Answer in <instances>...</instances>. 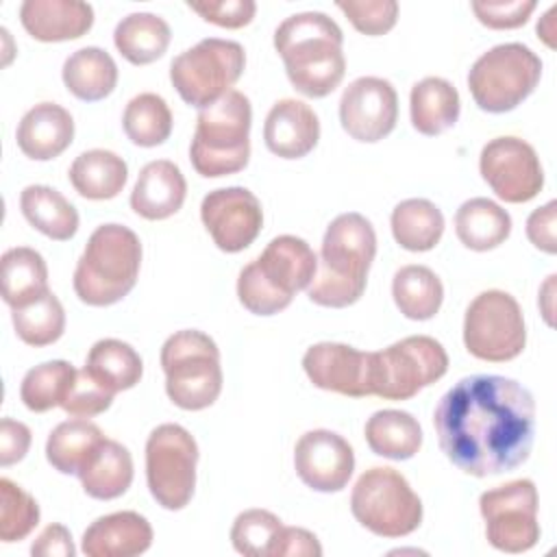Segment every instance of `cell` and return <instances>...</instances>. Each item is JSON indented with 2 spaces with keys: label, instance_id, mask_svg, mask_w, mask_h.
Here are the masks:
<instances>
[{
  "label": "cell",
  "instance_id": "4316f807",
  "mask_svg": "<svg viewBox=\"0 0 557 557\" xmlns=\"http://www.w3.org/2000/svg\"><path fill=\"white\" fill-rule=\"evenodd\" d=\"M72 187L89 200H109L115 198L128 178L126 161L104 148H94L81 152L70 165Z\"/></svg>",
  "mask_w": 557,
  "mask_h": 557
},
{
  "label": "cell",
  "instance_id": "ab89813d",
  "mask_svg": "<svg viewBox=\"0 0 557 557\" xmlns=\"http://www.w3.org/2000/svg\"><path fill=\"white\" fill-rule=\"evenodd\" d=\"M17 337L35 348L54 344L65 331V311L61 300L48 289L33 302L11 309Z\"/></svg>",
  "mask_w": 557,
  "mask_h": 557
},
{
  "label": "cell",
  "instance_id": "8992f818",
  "mask_svg": "<svg viewBox=\"0 0 557 557\" xmlns=\"http://www.w3.org/2000/svg\"><path fill=\"white\" fill-rule=\"evenodd\" d=\"M250 100L237 89L200 109L189 146L194 170L207 178L244 170L250 157Z\"/></svg>",
  "mask_w": 557,
  "mask_h": 557
},
{
  "label": "cell",
  "instance_id": "b9f144b4",
  "mask_svg": "<svg viewBox=\"0 0 557 557\" xmlns=\"http://www.w3.org/2000/svg\"><path fill=\"white\" fill-rule=\"evenodd\" d=\"M39 524V505L17 483L0 479V540L20 542Z\"/></svg>",
  "mask_w": 557,
  "mask_h": 557
},
{
  "label": "cell",
  "instance_id": "484cf974",
  "mask_svg": "<svg viewBox=\"0 0 557 557\" xmlns=\"http://www.w3.org/2000/svg\"><path fill=\"white\" fill-rule=\"evenodd\" d=\"M459 94L446 78L426 76L411 87V124L422 135H440L459 120Z\"/></svg>",
  "mask_w": 557,
  "mask_h": 557
},
{
  "label": "cell",
  "instance_id": "7a4b0ae2",
  "mask_svg": "<svg viewBox=\"0 0 557 557\" xmlns=\"http://www.w3.org/2000/svg\"><path fill=\"white\" fill-rule=\"evenodd\" d=\"M342 28L322 11L285 17L274 30V48L296 91L309 98L329 96L346 74Z\"/></svg>",
  "mask_w": 557,
  "mask_h": 557
},
{
  "label": "cell",
  "instance_id": "e575fe53",
  "mask_svg": "<svg viewBox=\"0 0 557 557\" xmlns=\"http://www.w3.org/2000/svg\"><path fill=\"white\" fill-rule=\"evenodd\" d=\"M85 370L109 392L117 394L124 389H131L139 383L141 372H144V363L139 352L122 342V339H98L89 352H87V361H85Z\"/></svg>",
  "mask_w": 557,
  "mask_h": 557
},
{
  "label": "cell",
  "instance_id": "52a82bcc",
  "mask_svg": "<svg viewBox=\"0 0 557 557\" xmlns=\"http://www.w3.org/2000/svg\"><path fill=\"white\" fill-rule=\"evenodd\" d=\"M161 368L165 392L181 409H207L222 392L220 350L202 331L185 329L170 335L161 346Z\"/></svg>",
  "mask_w": 557,
  "mask_h": 557
},
{
  "label": "cell",
  "instance_id": "7c38bea8",
  "mask_svg": "<svg viewBox=\"0 0 557 557\" xmlns=\"http://www.w3.org/2000/svg\"><path fill=\"white\" fill-rule=\"evenodd\" d=\"M198 444L181 424H159L146 440V481L152 498L170 511L183 509L196 487Z\"/></svg>",
  "mask_w": 557,
  "mask_h": 557
},
{
  "label": "cell",
  "instance_id": "ba28073f",
  "mask_svg": "<svg viewBox=\"0 0 557 557\" xmlns=\"http://www.w3.org/2000/svg\"><path fill=\"white\" fill-rule=\"evenodd\" d=\"M355 520L381 537H405L422 522V500L394 468L366 470L350 494Z\"/></svg>",
  "mask_w": 557,
  "mask_h": 557
},
{
  "label": "cell",
  "instance_id": "836d02e7",
  "mask_svg": "<svg viewBox=\"0 0 557 557\" xmlns=\"http://www.w3.org/2000/svg\"><path fill=\"white\" fill-rule=\"evenodd\" d=\"M104 435L87 418H72L52 429L46 442V459L61 474H78Z\"/></svg>",
  "mask_w": 557,
  "mask_h": 557
},
{
  "label": "cell",
  "instance_id": "7bdbcfd3",
  "mask_svg": "<svg viewBox=\"0 0 557 557\" xmlns=\"http://www.w3.org/2000/svg\"><path fill=\"white\" fill-rule=\"evenodd\" d=\"M337 9L346 13L359 33L370 37L392 30L398 20L396 0H339Z\"/></svg>",
  "mask_w": 557,
  "mask_h": 557
},
{
  "label": "cell",
  "instance_id": "d6a6232c",
  "mask_svg": "<svg viewBox=\"0 0 557 557\" xmlns=\"http://www.w3.org/2000/svg\"><path fill=\"white\" fill-rule=\"evenodd\" d=\"M370 450L387 459H411L422 446L418 420L400 409H381L372 413L363 429Z\"/></svg>",
  "mask_w": 557,
  "mask_h": 557
},
{
  "label": "cell",
  "instance_id": "1f68e13d",
  "mask_svg": "<svg viewBox=\"0 0 557 557\" xmlns=\"http://www.w3.org/2000/svg\"><path fill=\"white\" fill-rule=\"evenodd\" d=\"M2 298L11 309L24 307L48 292V268L44 257L28 248H9L0 259Z\"/></svg>",
  "mask_w": 557,
  "mask_h": 557
},
{
  "label": "cell",
  "instance_id": "9a60e30c",
  "mask_svg": "<svg viewBox=\"0 0 557 557\" xmlns=\"http://www.w3.org/2000/svg\"><path fill=\"white\" fill-rule=\"evenodd\" d=\"M479 170L505 202H529L544 187V170L533 146L520 137H494L481 150Z\"/></svg>",
  "mask_w": 557,
  "mask_h": 557
},
{
  "label": "cell",
  "instance_id": "cb8c5ba5",
  "mask_svg": "<svg viewBox=\"0 0 557 557\" xmlns=\"http://www.w3.org/2000/svg\"><path fill=\"white\" fill-rule=\"evenodd\" d=\"M20 150L35 161L59 157L74 139L70 111L54 102H39L24 113L15 133Z\"/></svg>",
  "mask_w": 557,
  "mask_h": 557
},
{
  "label": "cell",
  "instance_id": "ffe728a7",
  "mask_svg": "<svg viewBox=\"0 0 557 557\" xmlns=\"http://www.w3.org/2000/svg\"><path fill=\"white\" fill-rule=\"evenodd\" d=\"M263 139L272 154L281 159H300L309 154L320 139L318 115L307 102L283 98L268 111Z\"/></svg>",
  "mask_w": 557,
  "mask_h": 557
},
{
  "label": "cell",
  "instance_id": "816d5d0a",
  "mask_svg": "<svg viewBox=\"0 0 557 557\" xmlns=\"http://www.w3.org/2000/svg\"><path fill=\"white\" fill-rule=\"evenodd\" d=\"M555 13H557V7L553 4L544 17L537 22V35L542 37V41L548 46V48H555Z\"/></svg>",
  "mask_w": 557,
  "mask_h": 557
},
{
  "label": "cell",
  "instance_id": "f6af8a7d",
  "mask_svg": "<svg viewBox=\"0 0 557 557\" xmlns=\"http://www.w3.org/2000/svg\"><path fill=\"white\" fill-rule=\"evenodd\" d=\"M470 7L476 20L487 28L507 30L527 24L535 0H474Z\"/></svg>",
  "mask_w": 557,
  "mask_h": 557
},
{
  "label": "cell",
  "instance_id": "7dc6e473",
  "mask_svg": "<svg viewBox=\"0 0 557 557\" xmlns=\"http://www.w3.org/2000/svg\"><path fill=\"white\" fill-rule=\"evenodd\" d=\"M555 222H557V200H548L544 207L535 209L527 220L529 242L535 248H540L542 252H548V255L557 252Z\"/></svg>",
  "mask_w": 557,
  "mask_h": 557
},
{
  "label": "cell",
  "instance_id": "5bb4252c",
  "mask_svg": "<svg viewBox=\"0 0 557 557\" xmlns=\"http://www.w3.org/2000/svg\"><path fill=\"white\" fill-rule=\"evenodd\" d=\"M537 487L531 479H516L479 498L487 542L503 553H527L540 540Z\"/></svg>",
  "mask_w": 557,
  "mask_h": 557
},
{
  "label": "cell",
  "instance_id": "d6986e66",
  "mask_svg": "<svg viewBox=\"0 0 557 557\" xmlns=\"http://www.w3.org/2000/svg\"><path fill=\"white\" fill-rule=\"evenodd\" d=\"M302 368L320 389L350 398L370 396V352L355 346L337 342L313 344L302 357Z\"/></svg>",
  "mask_w": 557,
  "mask_h": 557
},
{
  "label": "cell",
  "instance_id": "74e56055",
  "mask_svg": "<svg viewBox=\"0 0 557 557\" xmlns=\"http://www.w3.org/2000/svg\"><path fill=\"white\" fill-rule=\"evenodd\" d=\"M76 374L78 370L63 359L39 363L24 374L20 385V398L26 409L35 413L61 407L76 381Z\"/></svg>",
  "mask_w": 557,
  "mask_h": 557
},
{
  "label": "cell",
  "instance_id": "7402d4cb",
  "mask_svg": "<svg viewBox=\"0 0 557 557\" xmlns=\"http://www.w3.org/2000/svg\"><path fill=\"white\" fill-rule=\"evenodd\" d=\"M20 20L37 41H67L91 28L94 9L81 0H24Z\"/></svg>",
  "mask_w": 557,
  "mask_h": 557
},
{
  "label": "cell",
  "instance_id": "ac0fdd59",
  "mask_svg": "<svg viewBox=\"0 0 557 557\" xmlns=\"http://www.w3.org/2000/svg\"><path fill=\"white\" fill-rule=\"evenodd\" d=\"M294 468L307 487L324 494L339 492L352 476L355 453L342 435L329 429H313L296 442Z\"/></svg>",
  "mask_w": 557,
  "mask_h": 557
},
{
  "label": "cell",
  "instance_id": "e0dca14e",
  "mask_svg": "<svg viewBox=\"0 0 557 557\" xmlns=\"http://www.w3.org/2000/svg\"><path fill=\"white\" fill-rule=\"evenodd\" d=\"M398 120V94L379 76L355 78L342 94L339 122L357 141L374 144L387 137Z\"/></svg>",
  "mask_w": 557,
  "mask_h": 557
},
{
  "label": "cell",
  "instance_id": "3957f363",
  "mask_svg": "<svg viewBox=\"0 0 557 557\" xmlns=\"http://www.w3.org/2000/svg\"><path fill=\"white\" fill-rule=\"evenodd\" d=\"M376 255V233L361 213L337 215L324 233L318 270L307 287L311 302L342 309L357 302L366 289Z\"/></svg>",
  "mask_w": 557,
  "mask_h": 557
},
{
  "label": "cell",
  "instance_id": "4fadbf2b",
  "mask_svg": "<svg viewBox=\"0 0 557 557\" xmlns=\"http://www.w3.org/2000/svg\"><path fill=\"white\" fill-rule=\"evenodd\" d=\"M463 344L472 357L483 361L516 359L527 344L518 300L503 289L481 292L466 309Z\"/></svg>",
  "mask_w": 557,
  "mask_h": 557
},
{
  "label": "cell",
  "instance_id": "8d00e7d4",
  "mask_svg": "<svg viewBox=\"0 0 557 557\" xmlns=\"http://www.w3.org/2000/svg\"><path fill=\"white\" fill-rule=\"evenodd\" d=\"M392 296L400 313L409 320L433 318L444 300L440 276L426 265H403L392 281Z\"/></svg>",
  "mask_w": 557,
  "mask_h": 557
},
{
  "label": "cell",
  "instance_id": "5b68a950",
  "mask_svg": "<svg viewBox=\"0 0 557 557\" xmlns=\"http://www.w3.org/2000/svg\"><path fill=\"white\" fill-rule=\"evenodd\" d=\"M141 242L122 224L98 226L76 263L74 292L91 307H109L122 300L137 283Z\"/></svg>",
  "mask_w": 557,
  "mask_h": 557
},
{
  "label": "cell",
  "instance_id": "681fc988",
  "mask_svg": "<svg viewBox=\"0 0 557 557\" xmlns=\"http://www.w3.org/2000/svg\"><path fill=\"white\" fill-rule=\"evenodd\" d=\"M318 537L300 527H283L274 546V557H320Z\"/></svg>",
  "mask_w": 557,
  "mask_h": 557
},
{
  "label": "cell",
  "instance_id": "d590c367",
  "mask_svg": "<svg viewBox=\"0 0 557 557\" xmlns=\"http://www.w3.org/2000/svg\"><path fill=\"white\" fill-rule=\"evenodd\" d=\"M444 233L442 211L426 198H407L392 211V235L411 252H426L437 246Z\"/></svg>",
  "mask_w": 557,
  "mask_h": 557
},
{
  "label": "cell",
  "instance_id": "603a6c76",
  "mask_svg": "<svg viewBox=\"0 0 557 557\" xmlns=\"http://www.w3.org/2000/svg\"><path fill=\"white\" fill-rule=\"evenodd\" d=\"M185 194L187 183L178 165L168 159H157L139 170L131 191V207L146 220H165L183 207Z\"/></svg>",
  "mask_w": 557,
  "mask_h": 557
},
{
  "label": "cell",
  "instance_id": "6da1fadb",
  "mask_svg": "<svg viewBox=\"0 0 557 557\" xmlns=\"http://www.w3.org/2000/svg\"><path fill=\"white\" fill-rule=\"evenodd\" d=\"M433 426L442 453L470 476L509 472L529 459L535 435V400L513 379L472 374L437 403Z\"/></svg>",
  "mask_w": 557,
  "mask_h": 557
},
{
  "label": "cell",
  "instance_id": "83f0119b",
  "mask_svg": "<svg viewBox=\"0 0 557 557\" xmlns=\"http://www.w3.org/2000/svg\"><path fill=\"white\" fill-rule=\"evenodd\" d=\"M20 209L33 228L54 242H67L78 231V211L54 187H24L20 194Z\"/></svg>",
  "mask_w": 557,
  "mask_h": 557
},
{
  "label": "cell",
  "instance_id": "2e32d148",
  "mask_svg": "<svg viewBox=\"0 0 557 557\" xmlns=\"http://www.w3.org/2000/svg\"><path fill=\"white\" fill-rule=\"evenodd\" d=\"M200 218L215 246L224 252L248 248L263 226L259 198L246 187L213 189L202 198Z\"/></svg>",
  "mask_w": 557,
  "mask_h": 557
},
{
  "label": "cell",
  "instance_id": "c3c4849f",
  "mask_svg": "<svg viewBox=\"0 0 557 557\" xmlns=\"http://www.w3.org/2000/svg\"><path fill=\"white\" fill-rule=\"evenodd\" d=\"M30 446V429L24 422L2 418L0 422V466L17 463L26 457Z\"/></svg>",
  "mask_w": 557,
  "mask_h": 557
},
{
  "label": "cell",
  "instance_id": "9c48e42d",
  "mask_svg": "<svg viewBox=\"0 0 557 557\" xmlns=\"http://www.w3.org/2000/svg\"><path fill=\"white\" fill-rule=\"evenodd\" d=\"M542 61L524 44H498L483 52L468 72V89L479 109L505 113L516 109L540 83Z\"/></svg>",
  "mask_w": 557,
  "mask_h": 557
},
{
  "label": "cell",
  "instance_id": "bcb514c9",
  "mask_svg": "<svg viewBox=\"0 0 557 557\" xmlns=\"http://www.w3.org/2000/svg\"><path fill=\"white\" fill-rule=\"evenodd\" d=\"M202 20L222 28H242L252 22L257 4L252 0H198L187 2Z\"/></svg>",
  "mask_w": 557,
  "mask_h": 557
},
{
  "label": "cell",
  "instance_id": "f1b7e54d",
  "mask_svg": "<svg viewBox=\"0 0 557 557\" xmlns=\"http://www.w3.org/2000/svg\"><path fill=\"white\" fill-rule=\"evenodd\" d=\"M63 83L78 100L96 102L107 98L117 85V65L113 57L98 48L87 46L72 52L63 63Z\"/></svg>",
  "mask_w": 557,
  "mask_h": 557
},
{
  "label": "cell",
  "instance_id": "277c9868",
  "mask_svg": "<svg viewBox=\"0 0 557 557\" xmlns=\"http://www.w3.org/2000/svg\"><path fill=\"white\" fill-rule=\"evenodd\" d=\"M315 270L318 255L305 239L278 235L242 268L237 298L255 315H274L292 302L296 292L311 285Z\"/></svg>",
  "mask_w": 557,
  "mask_h": 557
},
{
  "label": "cell",
  "instance_id": "4dcf8cb0",
  "mask_svg": "<svg viewBox=\"0 0 557 557\" xmlns=\"http://www.w3.org/2000/svg\"><path fill=\"white\" fill-rule=\"evenodd\" d=\"M459 242L476 252L500 246L511 233V215L490 198H470L455 213Z\"/></svg>",
  "mask_w": 557,
  "mask_h": 557
},
{
  "label": "cell",
  "instance_id": "60d3db41",
  "mask_svg": "<svg viewBox=\"0 0 557 557\" xmlns=\"http://www.w3.org/2000/svg\"><path fill=\"white\" fill-rule=\"evenodd\" d=\"M283 522L268 509L242 511L231 529L233 548L246 557H274Z\"/></svg>",
  "mask_w": 557,
  "mask_h": 557
},
{
  "label": "cell",
  "instance_id": "f907efd6",
  "mask_svg": "<svg viewBox=\"0 0 557 557\" xmlns=\"http://www.w3.org/2000/svg\"><path fill=\"white\" fill-rule=\"evenodd\" d=\"M30 553L37 557H74L76 548L63 524H48L33 542Z\"/></svg>",
  "mask_w": 557,
  "mask_h": 557
},
{
  "label": "cell",
  "instance_id": "8fae6325",
  "mask_svg": "<svg viewBox=\"0 0 557 557\" xmlns=\"http://www.w3.org/2000/svg\"><path fill=\"white\" fill-rule=\"evenodd\" d=\"M246 65L242 44L207 37L170 63V81L178 96L198 109L218 102L239 81Z\"/></svg>",
  "mask_w": 557,
  "mask_h": 557
},
{
  "label": "cell",
  "instance_id": "ee69618b",
  "mask_svg": "<svg viewBox=\"0 0 557 557\" xmlns=\"http://www.w3.org/2000/svg\"><path fill=\"white\" fill-rule=\"evenodd\" d=\"M113 392L102 387L85 368L78 370L70 394L63 400V411L74 418H94L107 411L113 403Z\"/></svg>",
  "mask_w": 557,
  "mask_h": 557
},
{
  "label": "cell",
  "instance_id": "d4e9b609",
  "mask_svg": "<svg viewBox=\"0 0 557 557\" xmlns=\"http://www.w3.org/2000/svg\"><path fill=\"white\" fill-rule=\"evenodd\" d=\"M78 479L87 496L96 500H113L133 483V457L126 446L104 437L78 472Z\"/></svg>",
  "mask_w": 557,
  "mask_h": 557
},
{
  "label": "cell",
  "instance_id": "f5cc1de1",
  "mask_svg": "<svg viewBox=\"0 0 557 557\" xmlns=\"http://www.w3.org/2000/svg\"><path fill=\"white\" fill-rule=\"evenodd\" d=\"M553 285H555V274H550V276H548V281H546V283H544V287H542V296H540V300H546V305H542V313H544V318H546V322H548V324H553V318H550V313H553V307H550Z\"/></svg>",
  "mask_w": 557,
  "mask_h": 557
},
{
  "label": "cell",
  "instance_id": "30bf717a",
  "mask_svg": "<svg viewBox=\"0 0 557 557\" xmlns=\"http://www.w3.org/2000/svg\"><path fill=\"white\" fill-rule=\"evenodd\" d=\"M448 370L444 346L429 335H409L370 352V396L407 400L440 381Z\"/></svg>",
  "mask_w": 557,
  "mask_h": 557
},
{
  "label": "cell",
  "instance_id": "f35d334b",
  "mask_svg": "<svg viewBox=\"0 0 557 557\" xmlns=\"http://www.w3.org/2000/svg\"><path fill=\"white\" fill-rule=\"evenodd\" d=\"M126 137L141 148L163 144L172 133V111L168 102L152 91L135 96L122 115Z\"/></svg>",
  "mask_w": 557,
  "mask_h": 557
},
{
  "label": "cell",
  "instance_id": "f546056e",
  "mask_svg": "<svg viewBox=\"0 0 557 557\" xmlns=\"http://www.w3.org/2000/svg\"><path fill=\"white\" fill-rule=\"evenodd\" d=\"M172 33L168 22L148 11L128 13L115 26L113 41L120 54L133 65H148L161 59L170 46Z\"/></svg>",
  "mask_w": 557,
  "mask_h": 557
},
{
  "label": "cell",
  "instance_id": "44dd1931",
  "mask_svg": "<svg viewBox=\"0 0 557 557\" xmlns=\"http://www.w3.org/2000/svg\"><path fill=\"white\" fill-rule=\"evenodd\" d=\"M152 527L137 511H115L94 520L83 533L87 557H135L150 548Z\"/></svg>",
  "mask_w": 557,
  "mask_h": 557
}]
</instances>
